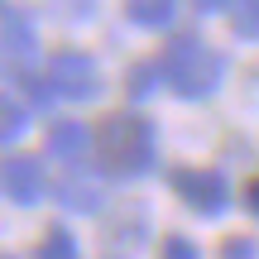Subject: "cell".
Returning <instances> with one entry per match:
<instances>
[{
	"label": "cell",
	"instance_id": "6da1fadb",
	"mask_svg": "<svg viewBox=\"0 0 259 259\" xmlns=\"http://www.w3.org/2000/svg\"><path fill=\"white\" fill-rule=\"evenodd\" d=\"M158 72L183 101H206L226 77V58L197 34H173L158 53Z\"/></svg>",
	"mask_w": 259,
	"mask_h": 259
},
{
	"label": "cell",
	"instance_id": "7a4b0ae2",
	"mask_svg": "<svg viewBox=\"0 0 259 259\" xmlns=\"http://www.w3.org/2000/svg\"><path fill=\"white\" fill-rule=\"evenodd\" d=\"M92 149H96V163L101 173L111 178H139L154 168V125L144 115H130V111H115L96 125L92 135Z\"/></svg>",
	"mask_w": 259,
	"mask_h": 259
},
{
	"label": "cell",
	"instance_id": "3957f363",
	"mask_svg": "<svg viewBox=\"0 0 259 259\" xmlns=\"http://www.w3.org/2000/svg\"><path fill=\"white\" fill-rule=\"evenodd\" d=\"M48 87L67 101H92V96H101V67L82 48H58L48 58Z\"/></svg>",
	"mask_w": 259,
	"mask_h": 259
},
{
	"label": "cell",
	"instance_id": "277c9868",
	"mask_svg": "<svg viewBox=\"0 0 259 259\" xmlns=\"http://www.w3.org/2000/svg\"><path fill=\"white\" fill-rule=\"evenodd\" d=\"M168 187L192 206L197 216H221L231 206V187L216 168H173L168 173Z\"/></svg>",
	"mask_w": 259,
	"mask_h": 259
},
{
	"label": "cell",
	"instance_id": "5b68a950",
	"mask_svg": "<svg viewBox=\"0 0 259 259\" xmlns=\"http://www.w3.org/2000/svg\"><path fill=\"white\" fill-rule=\"evenodd\" d=\"M38 53V38H34V24H29V15H19V10H0V77H24V67L34 63Z\"/></svg>",
	"mask_w": 259,
	"mask_h": 259
},
{
	"label": "cell",
	"instance_id": "8992f818",
	"mask_svg": "<svg viewBox=\"0 0 259 259\" xmlns=\"http://www.w3.org/2000/svg\"><path fill=\"white\" fill-rule=\"evenodd\" d=\"M44 163L29 154H5L0 158V197H10L15 206H34L44 197Z\"/></svg>",
	"mask_w": 259,
	"mask_h": 259
},
{
	"label": "cell",
	"instance_id": "52a82bcc",
	"mask_svg": "<svg viewBox=\"0 0 259 259\" xmlns=\"http://www.w3.org/2000/svg\"><path fill=\"white\" fill-rule=\"evenodd\" d=\"M44 149L48 158H58V163H82L87 149H92V130H87L82 120H53L44 135Z\"/></svg>",
	"mask_w": 259,
	"mask_h": 259
},
{
	"label": "cell",
	"instance_id": "ba28073f",
	"mask_svg": "<svg viewBox=\"0 0 259 259\" xmlns=\"http://www.w3.org/2000/svg\"><path fill=\"white\" fill-rule=\"evenodd\" d=\"M53 197L67 206V211H101V187L96 183H87V178H58L53 183Z\"/></svg>",
	"mask_w": 259,
	"mask_h": 259
},
{
	"label": "cell",
	"instance_id": "9c48e42d",
	"mask_svg": "<svg viewBox=\"0 0 259 259\" xmlns=\"http://www.w3.org/2000/svg\"><path fill=\"white\" fill-rule=\"evenodd\" d=\"M125 15L139 29H168L178 15V0H125Z\"/></svg>",
	"mask_w": 259,
	"mask_h": 259
},
{
	"label": "cell",
	"instance_id": "30bf717a",
	"mask_svg": "<svg viewBox=\"0 0 259 259\" xmlns=\"http://www.w3.org/2000/svg\"><path fill=\"white\" fill-rule=\"evenodd\" d=\"M34 259H82V250H77V235L67 231V226H48L44 240H38Z\"/></svg>",
	"mask_w": 259,
	"mask_h": 259
},
{
	"label": "cell",
	"instance_id": "8fae6325",
	"mask_svg": "<svg viewBox=\"0 0 259 259\" xmlns=\"http://www.w3.org/2000/svg\"><path fill=\"white\" fill-rule=\"evenodd\" d=\"M24 130H29V111L15 101V96H0V144L19 139Z\"/></svg>",
	"mask_w": 259,
	"mask_h": 259
},
{
	"label": "cell",
	"instance_id": "7c38bea8",
	"mask_svg": "<svg viewBox=\"0 0 259 259\" xmlns=\"http://www.w3.org/2000/svg\"><path fill=\"white\" fill-rule=\"evenodd\" d=\"M158 77H163V72H158V63H135V67L125 72V92L135 96V101H144V96H154Z\"/></svg>",
	"mask_w": 259,
	"mask_h": 259
},
{
	"label": "cell",
	"instance_id": "4fadbf2b",
	"mask_svg": "<svg viewBox=\"0 0 259 259\" xmlns=\"http://www.w3.org/2000/svg\"><path fill=\"white\" fill-rule=\"evenodd\" d=\"M231 29H235L240 38H259V0H240V5H235Z\"/></svg>",
	"mask_w": 259,
	"mask_h": 259
},
{
	"label": "cell",
	"instance_id": "5bb4252c",
	"mask_svg": "<svg viewBox=\"0 0 259 259\" xmlns=\"http://www.w3.org/2000/svg\"><path fill=\"white\" fill-rule=\"evenodd\" d=\"M158 259H202V254H197L192 240H183V235H168V240H163V254H158Z\"/></svg>",
	"mask_w": 259,
	"mask_h": 259
},
{
	"label": "cell",
	"instance_id": "9a60e30c",
	"mask_svg": "<svg viewBox=\"0 0 259 259\" xmlns=\"http://www.w3.org/2000/svg\"><path fill=\"white\" fill-rule=\"evenodd\" d=\"M221 259H254V240L231 235V240H226V250H221Z\"/></svg>",
	"mask_w": 259,
	"mask_h": 259
},
{
	"label": "cell",
	"instance_id": "2e32d148",
	"mask_svg": "<svg viewBox=\"0 0 259 259\" xmlns=\"http://www.w3.org/2000/svg\"><path fill=\"white\" fill-rule=\"evenodd\" d=\"M245 206L259 216V178H250V183H245Z\"/></svg>",
	"mask_w": 259,
	"mask_h": 259
},
{
	"label": "cell",
	"instance_id": "e0dca14e",
	"mask_svg": "<svg viewBox=\"0 0 259 259\" xmlns=\"http://www.w3.org/2000/svg\"><path fill=\"white\" fill-rule=\"evenodd\" d=\"M235 0H197V10H202V15H216V10H231Z\"/></svg>",
	"mask_w": 259,
	"mask_h": 259
},
{
	"label": "cell",
	"instance_id": "ac0fdd59",
	"mask_svg": "<svg viewBox=\"0 0 259 259\" xmlns=\"http://www.w3.org/2000/svg\"><path fill=\"white\" fill-rule=\"evenodd\" d=\"M0 259H10V254H0Z\"/></svg>",
	"mask_w": 259,
	"mask_h": 259
}]
</instances>
